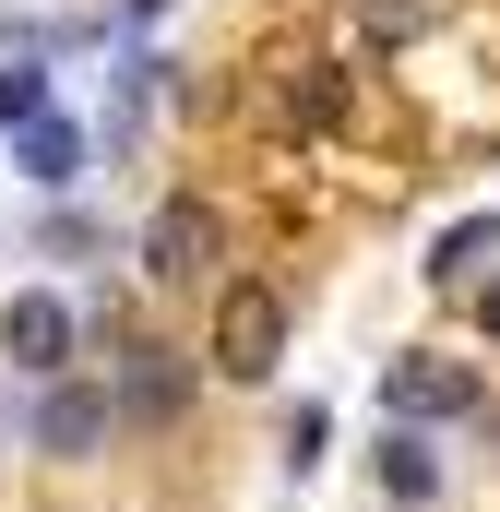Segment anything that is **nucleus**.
Here are the masks:
<instances>
[{
  "instance_id": "0eeeda50",
  "label": "nucleus",
  "mask_w": 500,
  "mask_h": 512,
  "mask_svg": "<svg viewBox=\"0 0 500 512\" xmlns=\"http://www.w3.org/2000/svg\"><path fill=\"white\" fill-rule=\"evenodd\" d=\"M12 167H24L36 191H72V179H84V131L48 108V120H24V131H12Z\"/></svg>"
},
{
  "instance_id": "20e7f679",
  "label": "nucleus",
  "mask_w": 500,
  "mask_h": 512,
  "mask_svg": "<svg viewBox=\"0 0 500 512\" xmlns=\"http://www.w3.org/2000/svg\"><path fill=\"white\" fill-rule=\"evenodd\" d=\"M381 393H393V429H429V417H477V405H489L465 358H393Z\"/></svg>"
},
{
  "instance_id": "6e6552de",
  "label": "nucleus",
  "mask_w": 500,
  "mask_h": 512,
  "mask_svg": "<svg viewBox=\"0 0 500 512\" xmlns=\"http://www.w3.org/2000/svg\"><path fill=\"white\" fill-rule=\"evenodd\" d=\"M381 489H393V501H429V489H441V453H429V429H393V441H381Z\"/></svg>"
},
{
  "instance_id": "f257e3e1",
  "label": "nucleus",
  "mask_w": 500,
  "mask_h": 512,
  "mask_svg": "<svg viewBox=\"0 0 500 512\" xmlns=\"http://www.w3.org/2000/svg\"><path fill=\"white\" fill-rule=\"evenodd\" d=\"M215 370H227V382H274V370H286V298H274L262 274H239V286L215 298Z\"/></svg>"
},
{
  "instance_id": "39448f33",
  "label": "nucleus",
  "mask_w": 500,
  "mask_h": 512,
  "mask_svg": "<svg viewBox=\"0 0 500 512\" xmlns=\"http://www.w3.org/2000/svg\"><path fill=\"white\" fill-rule=\"evenodd\" d=\"M143 274L155 286H191V274H215V203H155V227H143Z\"/></svg>"
},
{
  "instance_id": "9d476101",
  "label": "nucleus",
  "mask_w": 500,
  "mask_h": 512,
  "mask_svg": "<svg viewBox=\"0 0 500 512\" xmlns=\"http://www.w3.org/2000/svg\"><path fill=\"white\" fill-rule=\"evenodd\" d=\"M60 96H48V60H12L0 72V131H24V120H48Z\"/></svg>"
},
{
  "instance_id": "7ed1b4c3",
  "label": "nucleus",
  "mask_w": 500,
  "mask_h": 512,
  "mask_svg": "<svg viewBox=\"0 0 500 512\" xmlns=\"http://www.w3.org/2000/svg\"><path fill=\"white\" fill-rule=\"evenodd\" d=\"M0 358H12L24 382H60V370H72V298L24 286V298L0 310Z\"/></svg>"
},
{
  "instance_id": "9b49d317",
  "label": "nucleus",
  "mask_w": 500,
  "mask_h": 512,
  "mask_svg": "<svg viewBox=\"0 0 500 512\" xmlns=\"http://www.w3.org/2000/svg\"><path fill=\"white\" fill-rule=\"evenodd\" d=\"M322 453H334V417L298 405V417H286V465H322Z\"/></svg>"
},
{
  "instance_id": "1a4fd4ad",
  "label": "nucleus",
  "mask_w": 500,
  "mask_h": 512,
  "mask_svg": "<svg viewBox=\"0 0 500 512\" xmlns=\"http://www.w3.org/2000/svg\"><path fill=\"white\" fill-rule=\"evenodd\" d=\"M489 239H500V215H465V227H441V239H429V262H417V274H429V286H465Z\"/></svg>"
},
{
  "instance_id": "423d86ee",
  "label": "nucleus",
  "mask_w": 500,
  "mask_h": 512,
  "mask_svg": "<svg viewBox=\"0 0 500 512\" xmlns=\"http://www.w3.org/2000/svg\"><path fill=\"white\" fill-rule=\"evenodd\" d=\"M120 417L131 429H179V405H191V370H179V358H167V346H155V334H131V358H120Z\"/></svg>"
},
{
  "instance_id": "f8f14e48",
  "label": "nucleus",
  "mask_w": 500,
  "mask_h": 512,
  "mask_svg": "<svg viewBox=\"0 0 500 512\" xmlns=\"http://www.w3.org/2000/svg\"><path fill=\"white\" fill-rule=\"evenodd\" d=\"M477 322H489V334H500V286H489V298H477Z\"/></svg>"
},
{
  "instance_id": "f03ea898",
  "label": "nucleus",
  "mask_w": 500,
  "mask_h": 512,
  "mask_svg": "<svg viewBox=\"0 0 500 512\" xmlns=\"http://www.w3.org/2000/svg\"><path fill=\"white\" fill-rule=\"evenodd\" d=\"M108 417H120V393H96V382H36V405H24V441L36 453H60V465H84L96 441H108Z\"/></svg>"
}]
</instances>
